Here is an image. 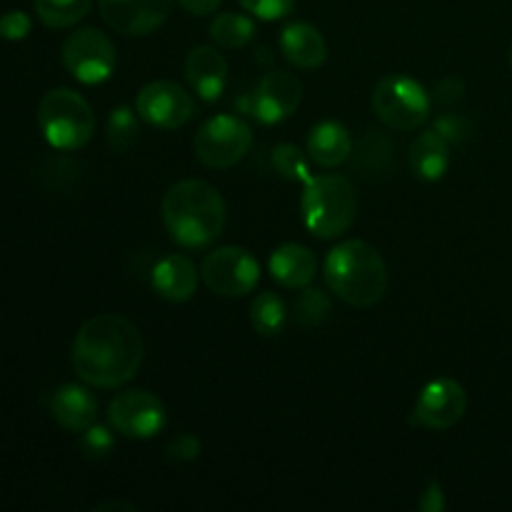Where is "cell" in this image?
Here are the masks:
<instances>
[{"mask_svg": "<svg viewBox=\"0 0 512 512\" xmlns=\"http://www.w3.org/2000/svg\"><path fill=\"white\" fill-rule=\"evenodd\" d=\"M143 363V338L128 318L100 313L83 323L73 343V368L83 383L113 390L130 383Z\"/></svg>", "mask_w": 512, "mask_h": 512, "instance_id": "1", "label": "cell"}, {"mask_svg": "<svg viewBox=\"0 0 512 512\" xmlns=\"http://www.w3.org/2000/svg\"><path fill=\"white\" fill-rule=\"evenodd\" d=\"M163 223L170 240L180 248H205L215 243L225 228L223 195L205 180H178L163 198Z\"/></svg>", "mask_w": 512, "mask_h": 512, "instance_id": "2", "label": "cell"}, {"mask_svg": "<svg viewBox=\"0 0 512 512\" xmlns=\"http://www.w3.org/2000/svg\"><path fill=\"white\" fill-rule=\"evenodd\" d=\"M328 288L353 308H373L388 293V265L365 240H343L323 263Z\"/></svg>", "mask_w": 512, "mask_h": 512, "instance_id": "3", "label": "cell"}, {"mask_svg": "<svg viewBox=\"0 0 512 512\" xmlns=\"http://www.w3.org/2000/svg\"><path fill=\"white\" fill-rule=\"evenodd\" d=\"M300 215L310 235L333 240L348 233L358 215V195L343 175H313L300 198Z\"/></svg>", "mask_w": 512, "mask_h": 512, "instance_id": "4", "label": "cell"}, {"mask_svg": "<svg viewBox=\"0 0 512 512\" xmlns=\"http://www.w3.org/2000/svg\"><path fill=\"white\" fill-rule=\"evenodd\" d=\"M38 125L55 150H80L93 140L95 115L83 95L70 88H55L40 100Z\"/></svg>", "mask_w": 512, "mask_h": 512, "instance_id": "5", "label": "cell"}, {"mask_svg": "<svg viewBox=\"0 0 512 512\" xmlns=\"http://www.w3.org/2000/svg\"><path fill=\"white\" fill-rule=\"evenodd\" d=\"M373 110L388 128L408 133L418 130L433 110V98L410 75H385L373 90Z\"/></svg>", "mask_w": 512, "mask_h": 512, "instance_id": "6", "label": "cell"}, {"mask_svg": "<svg viewBox=\"0 0 512 512\" xmlns=\"http://www.w3.org/2000/svg\"><path fill=\"white\" fill-rule=\"evenodd\" d=\"M253 145V128L240 115H213L195 133V158L213 170L238 165Z\"/></svg>", "mask_w": 512, "mask_h": 512, "instance_id": "7", "label": "cell"}, {"mask_svg": "<svg viewBox=\"0 0 512 512\" xmlns=\"http://www.w3.org/2000/svg\"><path fill=\"white\" fill-rule=\"evenodd\" d=\"M200 278L215 295L243 298L258 288L260 263L250 250L238 248V245H223L205 255L203 265H200Z\"/></svg>", "mask_w": 512, "mask_h": 512, "instance_id": "8", "label": "cell"}, {"mask_svg": "<svg viewBox=\"0 0 512 512\" xmlns=\"http://www.w3.org/2000/svg\"><path fill=\"white\" fill-rule=\"evenodd\" d=\"M63 65L78 83L100 85L115 73L118 50L98 28H80L63 43Z\"/></svg>", "mask_w": 512, "mask_h": 512, "instance_id": "9", "label": "cell"}, {"mask_svg": "<svg viewBox=\"0 0 512 512\" xmlns=\"http://www.w3.org/2000/svg\"><path fill=\"white\" fill-rule=\"evenodd\" d=\"M165 405L150 390H125L108 405V423L115 433L133 440H150L165 428Z\"/></svg>", "mask_w": 512, "mask_h": 512, "instance_id": "10", "label": "cell"}, {"mask_svg": "<svg viewBox=\"0 0 512 512\" xmlns=\"http://www.w3.org/2000/svg\"><path fill=\"white\" fill-rule=\"evenodd\" d=\"M465 408H468V395L463 385L453 378H435L420 390L410 413V425L443 433L463 420Z\"/></svg>", "mask_w": 512, "mask_h": 512, "instance_id": "11", "label": "cell"}, {"mask_svg": "<svg viewBox=\"0 0 512 512\" xmlns=\"http://www.w3.org/2000/svg\"><path fill=\"white\" fill-rule=\"evenodd\" d=\"M140 120L158 130H178L195 115V98L173 80H153L135 98Z\"/></svg>", "mask_w": 512, "mask_h": 512, "instance_id": "12", "label": "cell"}, {"mask_svg": "<svg viewBox=\"0 0 512 512\" xmlns=\"http://www.w3.org/2000/svg\"><path fill=\"white\" fill-rule=\"evenodd\" d=\"M303 100V83L288 70H270L253 90V118L263 125H278L288 120Z\"/></svg>", "mask_w": 512, "mask_h": 512, "instance_id": "13", "label": "cell"}, {"mask_svg": "<svg viewBox=\"0 0 512 512\" xmlns=\"http://www.w3.org/2000/svg\"><path fill=\"white\" fill-rule=\"evenodd\" d=\"M105 23L120 35H148L168 20L173 0H98Z\"/></svg>", "mask_w": 512, "mask_h": 512, "instance_id": "14", "label": "cell"}, {"mask_svg": "<svg viewBox=\"0 0 512 512\" xmlns=\"http://www.w3.org/2000/svg\"><path fill=\"white\" fill-rule=\"evenodd\" d=\"M185 78L200 100L215 103L228 85V60L218 53V48L198 45L185 60Z\"/></svg>", "mask_w": 512, "mask_h": 512, "instance_id": "15", "label": "cell"}, {"mask_svg": "<svg viewBox=\"0 0 512 512\" xmlns=\"http://www.w3.org/2000/svg\"><path fill=\"white\" fill-rule=\"evenodd\" d=\"M48 410L55 423L68 433H83L98 418V400L85 385H63L48 398Z\"/></svg>", "mask_w": 512, "mask_h": 512, "instance_id": "16", "label": "cell"}, {"mask_svg": "<svg viewBox=\"0 0 512 512\" xmlns=\"http://www.w3.org/2000/svg\"><path fill=\"white\" fill-rule=\"evenodd\" d=\"M150 280H153V288L160 298L170 300V303H185L198 290L200 275L193 260L180 253H173L155 263Z\"/></svg>", "mask_w": 512, "mask_h": 512, "instance_id": "17", "label": "cell"}, {"mask_svg": "<svg viewBox=\"0 0 512 512\" xmlns=\"http://www.w3.org/2000/svg\"><path fill=\"white\" fill-rule=\"evenodd\" d=\"M270 275L278 285L288 290L308 288L318 273V260L313 250L300 243H283L270 253L268 260Z\"/></svg>", "mask_w": 512, "mask_h": 512, "instance_id": "18", "label": "cell"}, {"mask_svg": "<svg viewBox=\"0 0 512 512\" xmlns=\"http://www.w3.org/2000/svg\"><path fill=\"white\" fill-rule=\"evenodd\" d=\"M280 53L295 68L315 70L328 60V43L315 25L298 20L280 33Z\"/></svg>", "mask_w": 512, "mask_h": 512, "instance_id": "19", "label": "cell"}, {"mask_svg": "<svg viewBox=\"0 0 512 512\" xmlns=\"http://www.w3.org/2000/svg\"><path fill=\"white\" fill-rule=\"evenodd\" d=\"M353 155V135L338 120L313 125L308 135V158L320 168H338Z\"/></svg>", "mask_w": 512, "mask_h": 512, "instance_id": "20", "label": "cell"}, {"mask_svg": "<svg viewBox=\"0 0 512 512\" xmlns=\"http://www.w3.org/2000/svg\"><path fill=\"white\" fill-rule=\"evenodd\" d=\"M408 163L415 178L425 183H438L450 168V143L435 128L425 130L410 143Z\"/></svg>", "mask_w": 512, "mask_h": 512, "instance_id": "21", "label": "cell"}, {"mask_svg": "<svg viewBox=\"0 0 512 512\" xmlns=\"http://www.w3.org/2000/svg\"><path fill=\"white\" fill-rule=\"evenodd\" d=\"M393 153L395 145L388 135L378 133V130H368L358 143L355 165L365 175H370V178H378V175L390 173V168H393Z\"/></svg>", "mask_w": 512, "mask_h": 512, "instance_id": "22", "label": "cell"}, {"mask_svg": "<svg viewBox=\"0 0 512 512\" xmlns=\"http://www.w3.org/2000/svg\"><path fill=\"white\" fill-rule=\"evenodd\" d=\"M285 320H288V308L278 293H260L250 305V325L263 338H275L283 333Z\"/></svg>", "mask_w": 512, "mask_h": 512, "instance_id": "23", "label": "cell"}, {"mask_svg": "<svg viewBox=\"0 0 512 512\" xmlns=\"http://www.w3.org/2000/svg\"><path fill=\"white\" fill-rule=\"evenodd\" d=\"M210 38L225 50L245 48L255 38V23L243 13H220L210 23Z\"/></svg>", "mask_w": 512, "mask_h": 512, "instance_id": "24", "label": "cell"}, {"mask_svg": "<svg viewBox=\"0 0 512 512\" xmlns=\"http://www.w3.org/2000/svg\"><path fill=\"white\" fill-rule=\"evenodd\" d=\"M138 110L128 108V105H118L113 113L108 115V125H105V138L115 153H128L140 138V123Z\"/></svg>", "mask_w": 512, "mask_h": 512, "instance_id": "25", "label": "cell"}, {"mask_svg": "<svg viewBox=\"0 0 512 512\" xmlns=\"http://www.w3.org/2000/svg\"><path fill=\"white\" fill-rule=\"evenodd\" d=\"M33 5L48 28H70L90 13L93 0H33Z\"/></svg>", "mask_w": 512, "mask_h": 512, "instance_id": "26", "label": "cell"}, {"mask_svg": "<svg viewBox=\"0 0 512 512\" xmlns=\"http://www.w3.org/2000/svg\"><path fill=\"white\" fill-rule=\"evenodd\" d=\"M333 313V300L328 293L318 288H300L298 298L293 303V318L295 323L303 328H320L325 320Z\"/></svg>", "mask_w": 512, "mask_h": 512, "instance_id": "27", "label": "cell"}, {"mask_svg": "<svg viewBox=\"0 0 512 512\" xmlns=\"http://www.w3.org/2000/svg\"><path fill=\"white\" fill-rule=\"evenodd\" d=\"M270 160H273L275 173H278L280 178L290 180V183L305 185L310 178H313L308 158H305V153L298 148V145L293 143L278 145V148L273 150V155H270Z\"/></svg>", "mask_w": 512, "mask_h": 512, "instance_id": "28", "label": "cell"}, {"mask_svg": "<svg viewBox=\"0 0 512 512\" xmlns=\"http://www.w3.org/2000/svg\"><path fill=\"white\" fill-rule=\"evenodd\" d=\"M115 448V435L108 425L93 423L80 433V450L88 460H105Z\"/></svg>", "mask_w": 512, "mask_h": 512, "instance_id": "29", "label": "cell"}, {"mask_svg": "<svg viewBox=\"0 0 512 512\" xmlns=\"http://www.w3.org/2000/svg\"><path fill=\"white\" fill-rule=\"evenodd\" d=\"M245 13L258 20H280L293 13L295 0H238Z\"/></svg>", "mask_w": 512, "mask_h": 512, "instance_id": "30", "label": "cell"}, {"mask_svg": "<svg viewBox=\"0 0 512 512\" xmlns=\"http://www.w3.org/2000/svg\"><path fill=\"white\" fill-rule=\"evenodd\" d=\"M435 130L443 135L448 143H463L470 135V120L460 113H443L438 120H435Z\"/></svg>", "mask_w": 512, "mask_h": 512, "instance_id": "31", "label": "cell"}, {"mask_svg": "<svg viewBox=\"0 0 512 512\" xmlns=\"http://www.w3.org/2000/svg\"><path fill=\"white\" fill-rule=\"evenodd\" d=\"M30 28H33V23L23 10H8V13L0 15V38L18 43V40L28 38Z\"/></svg>", "mask_w": 512, "mask_h": 512, "instance_id": "32", "label": "cell"}, {"mask_svg": "<svg viewBox=\"0 0 512 512\" xmlns=\"http://www.w3.org/2000/svg\"><path fill=\"white\" fill-rule=\"evenodd\" d=\"M200 455V440L190 433L175 435L168 443V458L178 460V463H190Z\"/></svg>", "mask_w": 512, "mask_h": 512, "instance_id": "33", "label": "cell"}, {"mask_svg": "<svg viewBox=\"0 0 512 512\" xmlns=\"http://www.w3.org/2000/svg\"><path fill=\"white\" fill-rule=\"evenodd\" d=\"M463 93H465V83L458 78V75H448V78H443L438 85H435V100H440L443 105L458 103V100L463 98Z\"/></svg>", "mask_w": 512, "mask_h": 512, "instance_id": "34", "label": "cell"}, {"mask_svg": "<svg viewBox=\"0 0 512 512\" xmlns=\"http://www.w3.org/2000/svg\"><path fill=\"white\" fill-rule=\"evenodd\" d=\"M418 508L423 512H443L445 510V493L440 488V483H430L425 488V493L420 495Z\"/></svg>", "mask_w": 512, "mask_h": 512, "instance_id": "35", "label": "cell"}, {"mask_svg": "<svg viewBox=\"0 0 512 512\" xmlns=\"http://www.w3.org/2000/svg\"><path fill=\"white\" fill-rule=\"evenodd\" d=\"M223 0H178V5L183 10H188L190 15H210L218 10V5Z\"/></svg>", "mask_w": 512, "mask_h": 512, "instance_id": "36", "label": "cell"}, {"mask_svg": "<svg viewBox=\"0 0 512 512\" xmlns=\"http://www.w3.org/2000/svg\"><path fill=\"white\" fill-rule=\"evenodd\" d=\"M98 510L103 512V510H128V512H135V505H130V503H103V505H98Z\"/></svg>", "mask_w": 512, "mask_h": 512, "instance_id": "37", "label": "cell"}, {"mask_svg": "<svg viewBox=\"0 0 512 512\" xmlns=\"http://www.w3.org/2000/svg\"><path fill=\"white\" fill-rule=\"evenodd\" d=\"M510 65H512V48H510Z\"/></svg>", "mask_w": 512, "mask_h": 512, "instance_id": "38", "label": "cell"}]
</instances>
